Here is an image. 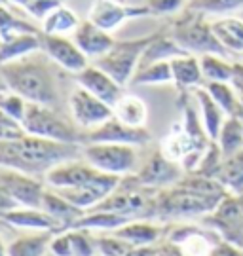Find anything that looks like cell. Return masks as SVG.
<instances>
[{"label": "cell", "instance_id": "obj_41", "mask_svg": "<svg viewBox=\"0 0 243 256\" xmlns=\"http://www.w3.org/2000/svg\"><path fill=\"white\" fill-rule=\"evenodd\" d=\"M209 256H243V247L235 245L232 241H218Z\"/></svg>", "mask_w": 243, "mask_h": 256}, {"label": "cell", "instance_id": "obj_38", "mask_svg": "<svg viewBox=\"0 0 243 256\" xmlns=\"http://www.w3.org/2000/svg\"><path fill=\"white\" fill-rule=\"evenodd\" d=\"M133 248L135 247H131L129 243L116 238L114 234H112V236L97 238V250H99V256H129L133 252Z\"/></svg>", "mask_w": 243, "mask_h": 256}, {"label": "cell", "instance_id": "obj_1", "mask_svg": "<svg viewBox=\"0 0 243 256\" xmlns=\"http://www.w3.org/2000/svg\"><path fill=\"white\" fill-rule=\"evenodd\" d=\"M226 188L213 176L198 174L180 178L169 188L158 190L154 200V216L190 218L215 212L226 198Z\"/></svg>", "mask_w": 243, "mask_h": 256}, {"label": "cell", "instance_id": "obj_37", "mask_svg": "<svg viewBox=\"0 0 243 256\" xmlns=\"http://www.w3.org/2000/svg\"><path fill=\"white\" fill-rule=\"evenodd\" d=\"M27 104H29L27 99H23L21 95L10 92V90L0 95V108L4 110L8 116H12L14 120H18L19 124H23L25 112H27Z\"/></svg>", "mask_w": 243, "mask_h": 256}, {"label": "cell", "instance_id": "obj_4", "mask_svg": "<svg viewBox=\"0 0 243 256\" xmlns=\"http://www.w3.org/2000/svg\"><path fill=\"white\" fill-rule=\"evenodd\" d=\"M171 36L186 54L198 55V57L207 54L222 55V57L230 55L215 36L211 23H207L205 16L199 12L186 10V14L173 23Z\"/></svg>", "mask_w": 243, "mask_h": 256}, {"label": "cell", "instance_id": "obj_44", "mask_svg": "<svg viewBox=\"0 0 243 256\" xmlns=\"http://www.w3.org/2000/svg\"><path fill=\"white\" fill-rule=\"evenodd\" d=\"M232 84H234L235 92H237V99H239V106H241V118H243V82H239V80H232Z\"/></svg>", "mask_w": 243, "mask_h": 256}, {"label": "cell", "instance_id": "obj_8", "mask_svg": "<svg viewBox=\"0 0 243 256\" xmlns=\"http://www.w3.org/2000/svg\"><path fill=\"white\" fill-rule=\"evenodd\" d=\"M69 106H71V114L74 124L82 129L99 128L101 124H105L107 120L114 116V110H112L110 104L97 99L95 95L86 92L84 88H78V90H74L71 93Z\"/></svg>", "mask_w": 243, "mask_h": 256}, {"label": "cell", "instance_id": "obj_29", "mask_svg": "<svg viewBox=\"0 0 243 256\" xmlns=\"http://www.w3.org/2000/svg\"><path fill=\"white\" fill-rule=\"evenodd\" d=\"M54 232H36L14 239L8 245V256H44L50 248Z\"/></svg>", "mask_w": 243, "mask_h": 256}, {"label": "cell", "instance_id": "obj_46", "mask_svg": "<svg viewBox=\"0 0 243 256\" xmlns=\"http://www.w3.org/2000/svg\"><path fill=\"white\" fill-rule=\"evenodd\" d=\"M8 2H12L14 6H19V8H25L27 4H31L33 0H8Z\"/></svg>", "mask_w": 243, "mask_h": 256}, {"label": "cell", "instance_id": "obj_20", "mask_svg": "<svg viewBox=\"0 0 243 256\" xmlns=\"http://www.w3.org/2000/svg\"><path fill=\"white\" fill-rule=\"evenodd\" d=\"M42 52L40 32H21L0 40V64L18 61Z\"/></svg>", "mask_w": 243, "mask_h": 256}, {"label": "cell", "instance_id": "obj_2", "mask_svg": "<svg viewBox=\"0 0 243 256\" xmlns=\"http://www.w3.org/2000/svg\"><path fill=\"white\" fill-rule=\"evenodd\" d=\"M80 158L82 144L48 140L29 133L18 138L0 140V167L14 169L31 176L46 174L55 165Z\"/></svg>", "mask_w": 243, "mask_h": 256}, {"label": "cell", "instance_id": "obj_10", "mask_svg": "<svg viewBox=\"0 0 243 256\" xmlns=\"http://www.w3.org/2000/svg\"><path fill=\"white\" fill-rule=\"evenodd\" d=\"M150 140V133L146 128H131L122 124L118 118L107 120L99 128L90 129L88 135H84L82 144L88 142H114V144H131V146H143Z\"/></svg>", "mask_w": 243, "mask_h": 256}, {"label": "cell", "instance_id": "obj_49", "mask_svg": "<svg viewBox=\"0 0 243 256\" xmlns=\"http://www.w3.org/2000/svg\"><path fill=\"white\" fill-rule=\"evenodd\" d=\"M0 228H10L8 222H4V220H0Z\"/></svg>", "mask_w": 243, "mask_h": 256}, {"label": "cell", "instance_id": "obj_36", "mask_svg": "<svg viewBox=\"0 0 243 256\" xmlns=\"http://www.w3.org/2000/svg\"><path fill=\"white\" fill-rule=\"evenodd\" d=\"M243 8V0H190L186 10L199 12L203 16H226L230 12H237Z\"/></svg>", "mask_w": 243, "mask_h": 256}, {"label": "cell", "instance_id": "obj_13", "mask_svg": "<svg viewBox=\"0 0 243 256\" xmlns=\"http://www.w3.org/2000/svg\"><path fill=\"white\" fill-rule=\"evenodd\" d=\"M182 165L169 160L162 150L150 156V160L137 173V180L152 190H163L177 184L182 178Z\"/></svg>", "mask_w": 243, "mask_h": 256}, {"label": "cell", "instance_id": "obj_12", "mask_svg": "<svg viewBox=\"0 0 243 256\" xmlns=\"http://www.w3.org/2000/svg\"><path fill=\"white\" fill-rule=\"evenodd\" d=\"M40 44L44 52L54 63H57L61 68L69 72H80L82 68L88 66V57L84 55L80 48L76 46L74 40H69L61 34H46L40 32Z\"/></svg>", "mask_w": 243, "mask_h": 256}, {"label": "cell", "instance_id": "obj_32", "mask_svg": "<svg viewBox=\"0 0 243 256\" xmlns=\"http://www.w3.org/2000/svg\"><path fill=\"white\" fill-rule=\"evenodd\" d=\"M209 92V95L218 102V106L224 110L226 116H239L241 118V106H239V99H237V92H235L232 82H207L203 86Z\"/></svg>", "mask_w": 243, "mask_h": 256}, {"label": "cell", "instance_id": "obj_23", "mask_svg": "<svg viewBox=\"0 0 243 256\" xmlns=\"http://www.w3.org/2000/svg\"><path fill=\"white\" fill-rule=\"evenodd\" d=\"M40 209H44L50 216H54V218L59 222L61 232L72 228V224L80 218V216H84V212H86L84 209L72 205L71 202H67L63 196H59V194L55 192V190H52V188L44 192Z\"/></svg>", "mask_w": 243, "mask_h": 256}, {"label": "cell", "instance_id": "obj_15", "mask_svg": "<svg viewBox=\"0 0 243 256\" xmlns=\"http://www.w3.org/2000/svg\"><path fill=\"white\" fill-rule=\"evenodd\" d=\"M74 80L80 88H84L86 92H90L91 95H95L97 99L105 101L110 106H114L118 99L124 95V86H120L110 74H107L93 63L82 68L80 72H74Z\"/></svg>", "mask_w": 243, "mask_h": 256}, {"label": "cell", "instance_id": "obj_11", "mask_svg": "<svg viewBox=\"0 0 243 256\" xmlns=\"http://www.w3.org/2000/svg\"><path fill=\"white\" fill-rule=\"evenodd\" d=\"M0 186L18 202L19 207L40 209L46 190L35 176L4 167V171H0Z\"/></svg>", "mask_w": 243, "mask_h": 256}, {"label": "cell", "instance_id": "obj_35", "mask_svg": "<svg viewBox=\"0 0 243 256\" xmlns=\"http://www.w3.org/2000/svg\"><path fill=\"white\" fill-rule=\"evenodd\" d=\"M21 32H40V30L33 23L18 18L6 6L0 4V40L14 36V34H21Z\"/></svg>", "mask_w": 243, "mask_h": 256}, {"label": "cell", "instance_id": "obj_39", "mask_svg": "<svg viewBox=\"0 0 243 256\" xmlns=\"http://www.w3.org/2000/svg\"><path fill=\"white\" fill-rule=\"evenodd\" d=\"M63 0H33L31 4L25 6V12H27L31 18L38 19V21H44L52 12H54L57 6H61Z\"/></svg>", "mask_w": 243, "mask_h": 256}, {"label": "cell", "instance_id": "obj_40", "mask_svg": "<svg viewBox=\"0 0 243 256\" xmlns=\"http://www.w3.org/2000/svg\"><path fill=\"white\" fill-rule=\"evenodd\" d=\"M146 6L152 16H171L184 8V0H148Z\"/></svg>", "mask_w": 243, "mask_h": 256}, {"label": "cell", "instance_id": "obj_3", "mask_svg": "<svg viewBox=\"0 0 243 256\" xmlns=\"http://www.w3.org/2000/svg\"><path fill=\"white\" fill-rule=\"evenodd\" d=\"M0 76L10 92L18 93L29 102L55 106L59 102V92L50 66L35 57H23L12 63L0 64Z\"/></svg>", "mask_w": 243, "mask_h": 256}, {"label": "cell", "instance_id": "obj_18", "mask_svg": "<svg viewBox=\"0 0 243 256\" xmlns=\"http://www.w3.org/2000/svg\"><path fill=\"white\" fill-rule=\"evenodd\" d=\"M74 42L84 52V55L88 59H93V61L108 54L112 46L116 44V40L110 36L108 30L97 27L90 19L80 21V25L74 30Z\"/></svg>", "mask_w": 243, "mask_h": 256}, {"label": "cell", "instance_id": "obj_17", "mask_svg": "<svg viewBox=\"0 0 243 256\" xmlns=\"http://www.w3.org/2000/svg\"><path fill=\"white\" fill-rule=\"evenodd\" d=\"M50 250L55 256H95L97 250V238H93L90 230L69 228L57 232L52 238Z\"/></svg>", "mask_w": 243, "mask_h": 256}, {"label": "cell", "instance_id": "obj_5", "mask_svg": "<svg viewBox=\"0 0 243 256\" xmlns=\"http://www.w3.org/2000/svg\"><path fill=\"white\" fill-rule=\"evenodd\" d=\"M21 126L29 135L48 138V140L71 142V144H82V140H84V135L78 133L76 126H72L69 120L57 114L54 106H46V104H38V102L27 104V112H25Z\"/></svg>", "mask_w": 243, "mask_h": 256}, {"label": "cell", "instance_id": "obj_14", "mask_svg": "<svg viewBox=\"0 0 243 256\" xmlns=\"http://www.w3.org/2000/svg\"><path fill=\"white\" fill-rule=\"evenodd\" d=\"M167 241L177 245L184 256H209L220 238L215 232L198 228L194 224H180L169 232Z\"/></svg>", "mask_w": 243, "mask_h": 256}, {"label": "cell", "instance_id": "obj_22", "mask_svg": "<svg viewBox=\"0 0 243 256\" xmlns=\"http://www.w3.org/2000/svg\"><path fill=\"white\" fill-rule=\"evenodd\" d=\"M194 95H196V99H198L201 124H203V128H205V133H207L209 138L215 142L216 138H218L220 129H222V124H224V120L228 118V116H226L224 110L218 106V102L209 95V92L203 86L194 88Z\"/></svg>", "mask_w": 243, "mask_h": 256}, {"label": "cell", "instance_id": "obj_33", "mask_svg": "<svg viewBox=\"0 0 243 256\" xmlns=\"http://www.w3.org/2000/svg\"><path fill=\"white\" fill-rule=\"evenodd\" d=\"M80 25V21L76 18V14L67 6H57V8L42 21V32L46 34H61L65 36L67 32L76 30V27Z\"/></svg>", "mask_w": 243, "mask_h": 256}, {"label": "cell", "instance_id": "obj_24", "mask_svg": "<svg viewBox=\"0 0 243 256\" xmlns=\"http://www.w3.org/2000/svg\"><path fill=\"white\" fill-rule=\"evenodd\" d=\"M171 70H173V84L179 90L199 88L201 84L205 82L198 55L186 54L171 59Z\"/></svg>", "mask_w": 243, "mask_h": 256}, {"label": "cell", "instance_id": "obj_19", "mask_svg": "<svg viewBox=\"0 0 243 256\" xmlns=\"http://www.w3.org/2000/svg\"><path fill=\"white\" fill-rule=\"evenodd\" d=\"M4 222H8L14 228L35 230V232H61L59 222L50 216L44 209H33V207H18L10 210L4 216Z\"/></svg>", "mask_w": 243, "mask_h": 256}, {"label": "cell", "instance_id": "obj_7", "mask_svg": "<svg viewBox=\"0 0 243 256\" xmlns=\"http://www.w3.org/2000/svg\"><path fill=\"white\" fill-rule=\"evenodd\" d=\"M137 146L114 142H88L82 144V158L97 171L126 176L135 169Z\"/></svg>", "mask_w": 243, "mask_h": 256}, {"label": "cell", "instance_id": "obj_30", "mask_svg": "<svg viewBox=\"0 0 243 256\" xmlns=\"http://www.w3.org/2000/svg\"><path fill=\"white\" fill-rule=\"evenodd\" d=\"M220 154L232 156L243 150V122L239 116H228L215 140Z\"/></svg>", "mask_w": 243, "mask_h": 256}, {"label": "cell", "instance_id": "obj_6", "mask_svg": "<svg viewBox=\"0 0 243 256\" xmlns=\"http://www.w3.org/2000/svg\"><path fill=\"white\" fill-rule=\"evenodd\" d=\"M152 36L154 34L133 38V40H116L112 50L99 59H95L93 64L103 68L120 86L126 88L127 84H131V80H133L137 68H139V63H141V57H143L146 46L150 44Z\"/></svg>", "mask_w": 243, "mask_h": 256}, {"label": "cell", "instance_id": "obj_31", "mask_svg": "<svg viewBox=\"0 0 243 256\" xmlns=\"http://www.w3.org/2000/svg\"><path fill=\"white\" fill-rule=\"evenodd\" d=\"M131 84H135V86H163V84H173L171 61H156V63L139 66Z\"/></svg>", "mask_w": 243, "mask_h": 256}, {"label": "cell", "instance_id": "obj_25", "mask_svg": "<svg viewBox=\"0 0 243 256\" xmlns=\"http://www.w3.org/2000/svg\"><path fill=\"white\" fill-rule=\"evenodd\" d=\"M215 36L228 54H243V21L232 16H220L211 23Z\"/></svg>", "mask_w": 243, "mask_h": 256}, {"label": "cell", "instance_id": "obj_28", "mask_svg": "<svg viewBox=\"0 0 243 256\" xmlns=\"http://www.w3.org/2000/svg\"><path fill=\"white\" fill-rule=\"evenodd\" d=\"M213 178L224 186L226 190L241 192L243 190V150L232 156H222Z\"/></svg>", "mask_w": 243, "mask_h": 256}, {"label": "cell", "instance_id": "obj_27", "mask_svg": "<svg viewBox=\"0 0 243 256\" xmlns=\"http://www.w3.org/2000/svg\"><path fill=\"white\" fill-rule=\"evenodd\" d=\"M180 55H186V52L173 40V36H167V34H162V32H156V34L152 36V40H150V44H148L146 50H144L139 66L156 63V61H171V59L180 57Z\"/></svg>", "mask_w": 243, "mask_h": 256}, {"label": "cell", "instance_id": "obj_26", "mask_svg": "<svg viewBox=\"0 0 243 256\" xmlns=\"http://www.w3.org/2000/svg\"><path fill=\"white\" fill-rule=\"evenodd\" d=\"M114 110V118H118L122 124L131 126V128H144L146 120H148V108L146 102L131 93H124L118 102L112 106Z\"/></svg>", "mask_w": 243, "mask_h": 256}, {"label": "cell", "instance_id": "obj_42", "mask_svg": "<svg viewBox=\"0 0 243 256\" xmlns=\"http://www.w3.org/2000/svg\"><path fill=\"white\" fill-rule=\"evenodd\" d=\"M19 205L18 202L10 196L2 186H0V220H4V216H6V212H10V210L18 209Z\"/></svg>", "mask_w": 243, "mask_h": 256}, {"label": "cell", "instance_id": "obj_9", "mask_svg": "<svg viewBox=\"0 0 243 256\" xmlns=\"http://www.w3.org/2000/svg\"><path fill=\"white\" fill-rule=\"evenodd\" d=\"M152 16L148 6H127L116 0H95L88 12V19L108 32L116 30L124 21Z\"/></svg>", "mask_w": 243, "mask_h": 256}, {"label": "cell", "instance_id": "obj_43", "mask_svg": "<svg viewBox=\"0 0 243 256\" xmlns=\"http://www.w3.org/2000/svg\"><path fill=\"white\" fill-rule=\"evenodd\" d=\"M21 135H25V129L19 126H6L0 124V140H10V138H18Z\"/></svg>", "mask_w": 243, "mask_h": 256}, {"label": "cell", "instance_id": "obj_45", "mask_svg": "<svg viewBox=\"0 0 243 256\" xmlns=\"http://www.w3.org/2000/svg\"><path fill=\"white\" fill-rule=\"evenodd\" d=\"M234 80H239V82H243V63H235L234 64Z\"/></svg>", "mask_w": 243, "mask_h": 256}, {"label": "cell", "instance_id": "obj_34", "mask_svg": "<svg viewBox=\"0 0 243 256\" xmlns=\"http://www.w3.org/2000/svg\"><path fill=\"white\" fill-rule=\"evenodd\" d=\"M199 63H201L205 82H232L234 80V64L228 63L222 55H199Z\"/></svg>", "mask_w": 243, "mask_h": 256}, {"label": "cell", "instance_id": "obj_21", "mask_svg": "<svg viewBox=\"0 0 243 256\" xmlns=\"http://www.w3.org/2000/svg\"><path fill=\"white\" fill-rule=\"evenodd\" d=\"M112 234L122 239V241L129 243L131 247L139 248L156 245L160 236H162V228L144 218H135L124 224V226H120L118 230H114Z\"/></svg>", "mask_w": 243, "mask_h": 256}, {"label": "cell", "instance_id": "obj_47", "mask_svg": "<svg viewBox=\"0 0 243 256\" xmlns=\"http://www.w3.org/2000/svg\"><path fill=\"white\" fill-rule=\"evenodd\" d=\"M0 256H8V247H4L2 238H0Z\"/></svg>", "mask_w": 243, "mask_h": 256}, {"label": "cell", "instance_id": "obj_48", "mask_svg": "<svg viewBox=\"0 0 243 256\" xmlns=\"http://www.w3.org/2000/svg\"><path fill=\"white\" fill-rule=\"evenodd\" d=\"M8 92V86H6V82H4V80H2V76H0V95H2V93H6Z\"/></svg>", "mask_w": 243, "mask_h": 256}, {"label": "cell", "instance_id": "obj_16", "mask_svg": "<svg viewBox=\"0 0 243 256\" xmlns=\"http://www.w3.org/2000/svg\"><path fill=\"white\" fill-rule=\"evenodd\" d=\"M101 171H97L93 165H90L84 158L80 160H71L65 164L55 165L44 174L46 184L54 190H63V188H76L82 184L90 182L95 178Z\"/></svg>", "mask_w": 243, "mask_h": 256}]
</instances>
